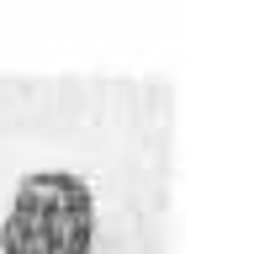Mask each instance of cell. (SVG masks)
Segmentation results:
<instances>
[{
	"instance_id": "6da1fadb",
	"label": "cell",
	"mask_w": 254,
	"mask_h": 254,
	"mask_svg": "<svg viewBox=\"0 0 254 254\" xmlns=\"http://www.w3.org/2000/svg\"><path fill=\"white\" fill-rule=\"evenodd\" d=\"M95 190L69 170H37L16 186L0 222V254H90Z\"/></svg>"
}]
</instances>
